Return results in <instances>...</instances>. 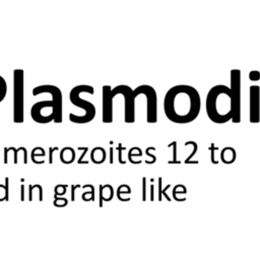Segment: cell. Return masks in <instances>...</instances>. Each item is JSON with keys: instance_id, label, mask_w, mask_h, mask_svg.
<instances>
[{"instance_id": "cell-1", "label": "cell", "mask_w": 260, "mask_h": 260, "mask_svg": "<svg viewBox=\"0 0 260 260\" xmlns=\"http://www.w3.org/2000/svg\"><path fill=\"white\" fill-rule=\"evenodd\" d=\"M200 110V95L191 86H175L165 95L164 111L171 122L176 124L190 123L198 117Z\"/></svg>"}, {"instance_id": "cell-2", "label": "cell", "mask_w": 260, "mask_h": 260, "mask_svg": "<svg viewBox=\"0 0 260 260\" xmlns=\"http://www.w3.org/2000/svg\"><path fill=\"white\" fill-rule=\"evenodd\" d=\"M205 110L207 117L215 124H225L233 119L234 103L230 86L218 85L208 90Z\"/></svg>"}, {"instance_id": "cell-3", "label": "cell", "mask_w": 260, "mask_h": 260, "mask_svg": "<svg viewBox=\"0 0 260 260\" xmlns=\"http://www.w3.org/2000/svg\"><path fill=\"white\" fill-rule=\"evenodd\" d=\"M48 93L52 95L51 101H41L34 104L31 110V116L34 121L37 123H41L42 119V111L44 109L52 108L53 115H54V122L61 123L62 122V94L61 90L57 86L46 85V86H39L34 87L33 90V96H38L40 94Z\"/></svg>"}, {"instance_id": "cell-4", "label": "cell", "mask_w": 260, "mask_h": 260, "mask_svg": "<svg viewBox=\"0 0 260 260\" xmlns=\"http://www.w3.org/2000/svg\"><path fill=\"white\" fill-rule=\"evenodd\" d=\"M82 93H87L90 95H94L95 89L90 86H86V85H80L76 86L71 90L70 94H69V99H70L71 103L76 106L78 108H82L86 111V114L82 116H76L75 114H69V119L73 123H77V124H85L89 123L96 117V107L94 104H91L90 102L82 100L79 97V95Z\"/></svg>"}, {"instance_id": "cell-5", "label": "cell", "mask_w": 260, "mask_h": 260, "mask_svg": "<svg viewBox=\"0 0 260 260\" xmlns=\"http://www.w3.org/2000/svg\"><path fill=\"white\" fill-rule=\"evenodd\" d=\"M13 121L23 123L24 119V70L15 69L13 71Z\"/></svg>"}, {"instance_id": "cell-6", "label": "cell", "mask_w": 260, "mask_h": 260, "mask_svg": "<svg viewBox=\"0 0 260 260\" xmlns=\"http://www.w3.org/2000/svg\"><path fill=\"white\" fill-rule=\"evenodd\" d=\"M134 97L144 95L146 97V121L148 123H156L157 121V99L155 89L151 86H139L133 90Z\"/></svg>"}, {"instance_id": "cell-7", "label": "cell", "mask_w": 260, "mask_h": 260, "mask_svg": "<svg viewBox=\"0 0 260 260\" xmlns=\"http://www.w3.org/2000/svg\"><path fill=\"white\" fill-rule=\"evenodd\" d=\"M230 89L232 90L234 103V115L232 122L237 124L241 122V70L232 69L230 72Z\"/></svg>"}, {"instance_id": "cell-8", "label": "cell", "mask_w": 260, "mask_h": 260, "mask_svg": "<svg viewBox=\"0 0 260 260\" xmlns=\"http://www.w3.org/2000/svg\"><path fill=\"white\" fill-rule=\"evenodd\" d=\"M250 107H249V121L250 123L260 122V87L258 86H251L249 90Z\"/></svg>"}, {"instance_id": "cell-9", "label": "cell", "mask_w": 260, "mask_h": 260, "mask_svg": "<svg viewBox=\"0 0 260 260\" xmlns=\"http://www.w3.org/2000/svg\"><path fill=\"white\" fill-rule=\"evenodd\" d=\"M237 157V152L231 146H227V148H223L221 152V160L224 164H232L235 162Z\"/></svg>"}, {"instance_id": "cell-10", "label": "cell", "mask_w": 260, "mask_h": 260, "mask_svg": "<svg viewBox=\"0 0 260 260\" xmlns=\"http://www.w3.org/2000/svg\"><path fill=\"white\" fill-rule=\"evenodd\" d=\"M90 159L95 164H103L106 160V152L103 148H95L93 151H91V155H90Z\"/></svg>"}, {"instance_id": "cell-11", "label": "cell", "mask_w": 260, "mask_h": 260, "mask_svg": "<svg viewBox=\"0 0 260 260\" xmlns=\"http://www.w3.org/2000/svg\"><path fill=\"white\" fill-rule=\"evenodd\" d=\"M100 206L103 205V200L109 201L113 197V188L111 185L100 186Z\"/></svg>"}, {"instance_id": "cell-12", "label": "cell", "mask_w": 260, "mask_h": 260, "mask_svg": "<svg viewBox=\"0 0 260 260\" xmlns=\"http://www.w3.org/2000/svg\"><path fill=\"white\" fill-rule=\"evenodd\" d=\"M66 156H69V159L71 160V162L73 163L75 160V152L74 149L72 148H68V153H66V151H65V148L61 149V152H60V160L61 162L63 163L64 160L66 159Z\"/></svg>"}, {"instance_id": "cell-13", "label": "cell", "mask_w": 260, "mask_h": 260, "mask_svg": "<svg viewBox=\"0 0 260 260\" xmlns=\"http://www.w3.org/2000/svg\"><path fill=\"white\" fill-rule=\"evenodd\" d=\"M67 187H68L67 185H57L55 187V195H54L55 198H57L59 195H64L66 193Z\"/></svg>"}, {"instance_id": "cell-14", "label": "cell", "mask_w": 260, "mask_h": 260, "mask_svg": "<svg viewBox=\"0 0 260 260\" xmlns=\"http://www.w3.org/2000/svg\"><path fill=\"white\" fill-rule=\"evenodd\" d=\"M77 149H78V151L82 152V156H80V157L77 160V163L78 164H89V162H86V161H83V157H85V156H86V153L87 152V149H89V148H78Z\"/></svg>"}, {"instance_id": "cell-15", "label": "cell", "mask_w": 260, "mask_h": 260, "mask_svg": "<svg viewBox=\"0 0 260 260\" xmlns=\"http://www.w3.org/2000/svg\"><path fill=\"white\" fill-rule=\"evenodd\" d=\"M67 202L68 200L65 199V198H59V197H57V198H55L54 200V205L55 206H65L67 205Z\"/></svg>"}, {"instance_id": "cell-16", "label": "cell", "mask_w": 260, "mask_h": 260, "mask_svg": "<svg viewBox=\"0 0 260 260\" xmlns=\"http://www.w3.org/2000/svg\"><path fill=\"white\" fill-rule=\"evenodd\" d=\"M249 79L253 80V82H258L260 79V72L257 70H252L249 73Z\"/></svg>"}, {"instance_id": "cell-17", "label": "cell", "mask_w": 260, "mask_h": 260, "mask_svg": "<svg viewBox=\"0 0 260 260\" xmlns=\"http://www.w3.org/2000/svg\"><path fill=\"white\" fill-rule=\"evenodd\" d=\"M24 148H24V146H20V148H18L17 149H15L14 148H10V149L14 152V164H17V152L20 151H24Z\"/></svg>"}, {"instance_id": "cell-18", "label": "cell", "mask_w": 260, "mask_h": 260, "mask_svg": "<svg viewBox=\"0 0 260 260\" xmlns=\"http://www.w3.org/2000/svg\"><path fill=\"white\" fill-rule=\"evenodd\" d=\"M117 149L119 151V156H118L119 163H120V164H125V162H123V161H122V151H124V149H126V148H122V145L119 144V146L117 148Z\"/></svg>"}, {"instance_id": "cell-19", "label": "cell", "mask_w": 260, "mask_h": 260, "mask_svg": "<svg viewBox=\"0 0 260 260\" xmlns=\"http://www.w3.org/2000/svg\"><path fill=\"white\" fill-rule=\"evenodd\" d=\"M58 148L57 146H55L54 148H49V151H50V159H49V164H52L53 163V156H52V152H54V151H58Z\"/></svg>"}, {"instance_id": "cell-20", "label": "cell", "mask_w": 260, "mask_h": 260, "mask_svg": "<svg viewBox=\"0 0 260 260\" xmlns=\"http://www.w3.org/2000/svg\"><path fill=\"white\" fill-rule=\"evenodd\" d=\"M78 187H80L79 185H77V186H72V187H71V200H72V201H74V199H75V197H74V191H75V189L78 188Z\"/></svg>"}, {"instance_id": "cell-21", "label": "cell", "mask_w": 260, "mask_h": 260, "mask_svg": "<svg viewBox=\"0 0 260 260\" xmlns=\"http://www.w3.org/2000/svg\"><path fill=\"white\" fill-rule=\"evenodd\" d=\"M20 190H21V197H20V199L24 200V185L20 186Z\"/></svg>"}, {"instance_id": "cell-22", "label": "cell", "mask_w": 260, "mask_h": 260, "mask_svg": "<svg viewBox=\"0 0 260 260\" xmlns=\"http://www.w3.org/2000/svg\"><path fill=\"white\" fill-rule=\"evenodd\" d=\"M110 152H111V159H110V164H113V148H110Z\"/></svg>"}, {"instance_id": "cell-23", "label": "cell", "mask_w": 260, "mask_h": 260, "mask_svg": "<svg viewBox=\"0 0 260 260\" xmlns=\"http://www.w3.org/2000/svg\"><path fill=\"white\" fill-rule=\"evenodd\" d=\"M143 199H145V178H143Z\"/></svg>"}]
</instances>
